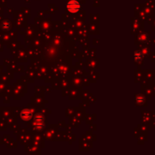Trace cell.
I'll list each match as a JSON object with an SVG mask.
<instances>
[{
    "mask_svg": "<svg viewBox=\"0 0 155 155\" xmlns=\"http://www.w3.org/2000/svg\"><path fill=\"white\" fill-rule=\"evenodd\" d=\"M135 61H140L142 58V55H141V51H136L135 53Z\"/></svg>",
    "mask_w": 155,
    "mask_h": 155,
    "instance_id": "cell-4",
    "label": "cell"
},
{
    "mask_svg": "<svg viewBox=\"0 0 155 155\" xmlns=\"http://www.w3.org/2000/svg\"><path fill=\"white\" fill-rule=\"evenodd\" d=\"M32 116H33L32 113L29 110H23L22 112H21V114H20V117H21V119L24 121L30 120L32 118Z\"/></svg>",
    "mask_w": 155,
    "mask_h": 155,
    "instance_id": "cell-2",
    "label": "cell"
},
{
    "mask_svg": "<svg viewBox=\"0 0 155 155\" xmlns=\"http://www.w3.org/2000/svg\"><path fill=\"white\" fill-rule=\"evenodd\" d=\"M34 127L37 129V130H42L44 127V123H43V117H41L40 119L37 118L34 123Z\"/></svg>",
    "mask_w": 155,
    "mask_h": 155,
    "instance_id": "cell-3",
    "label": "cell"
},
{
    "mask_svg": "<svg viewBox=\"0 0 155 155\" xmlns=\"http://www.w3.org/2000/svg\"><path fill=\"white\" fill-rule=\"evenodd\" d=\"M66 8H67L68 12H70V13H76L80 10L81 6H80V4L77 1L70 0L66 5Z\"/></svg>",
    "mask_w": 155,
    "mask_h": 155,
    "instance_id": "cell-1",
    "label": "cell"
}]
</instances>
